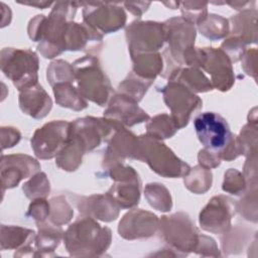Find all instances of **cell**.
I'll use <instances>...</instances> for the list:
<instances>
[{
    "label": "cell",
    "instance_id": "cell-1",
    "mask_svg": "<svg viewBox=\"0 0 258 258\" xmlns=\"http://www.w3.org/2000/svg\"><path fill=\"white\" fill-rule=\"evenodd\" d=\"M84 2L57 1L53 4L46 17L38 14L28 22L27 33L34 42H39L37 50L44 58H53L63 51L64 35L70 21H74L75 14Z\"/></svg>",
    "mask_w": 258,
    "mask_h": 258
},
{
    "label": "cell",
    "instance_id": "cell-2",
    "mask_svg": "<svg viewBox=\"0 0 258 258\" xmlns=\"http://www.w3.org/2000/svg\"><path fill=\"white\" fill-rule=\"evenodd\" d=\"M64 247L73 257L102 256L112 242V231L94 218L79 217L63 232Z\"/></svg>",
    "mask_w": 258,
    "mask_h": 258
},
{
    "label": "cell",
    "instance_id": "cell-3",
    "mask_svg": "<svg viewBox=\"0 0 258 258\" xmlns=\"http://www.w3.org/2000/svg\"><path fill=\"white\" fill-rule=\"evenodd\" d=\"M133 159L147 163L152 171L166 178L183 177L190 169V166L177 157L162 140L146 133L138 136Z\"/></svg>",
    "mask_w": 258,
    "mask_h": 258
},
{
    "label": "cell",
    "instance_id": "cell-4",
    "mask_svg": "<svg viewBox=\"0 0 258 258\" xmlns=\"http://www.w3.org/2000/svg\"><path fill=\"white\" fill-rule=\"evenodd\" d=\"M72 64L77 89L82 97L101 107L107 105L112 97L113 89L97 54L87 53Z\"/></svg>",
    "mask_w": 258,
    "mask_h": 258
},
{
    "label": "cell",
    "instance_id": "cell-5",
    "mask_svg": "<svg viewBox=\"0 0 258 258\" xmlns=\"http://www.w3.org/2000/svg\"><path fill=\"white\" fill-rule=\"evenodd\" d=\"M0 68L18 91L38 84L39 59L36 52L31 49L2 48Z\"/></svg>",
    "mask_w": 258,
    "mask_h": 258
},
{
    "label": "cell",
    "instance_id": "cell-6",
    "mask_svg": "<svg viewBox=\"0 0 258 258\" xmlns=\"http://www.w3.org/2000/svg\"><path fill=\"white\" fill-rule=\"evenodd\" d=\"M158 232L168 247L187 256L195 252L200 231L190 217L184 212H177L159 219Z\"/></svg>",
    "mask_w": 258,
    "mask_h": 258
},
{
    "label": "cell",
    "instance_id": "cell-7",
    "mask_svg": "<svg viewBox=\"0 0 258 258\" xmlns=\"http://www.w3.org/2000/svg\"><path fill=\"white\" fill-rule=\"evenodd\" d=\"M104 170L114 181L106 194L120 209L135 208L139 204L141 192V180L137 171L124 162Z\"/></svg>",
    "mask_w": 258,
    "mask_h": 258
},
{
    "label": "cell",
    "instance_id": "cell-8",
    "mask_svg": "<svg viewBox=\"0 0 258 258\" xmlns=\"http://www.w3.org/2000/svg\"><path fill=\"white\" fill-rule=\"evenodd\" d=\"M160 92L178 130L185 127L191 115L203 107L202 99L180 83L168 81Z\"/></svg>",
    "mask_w": 258,
    "mask_h": 258
},
{
    "label": "cell",
    "instance_id": "cell-9",
    "mask_svg": "<svg viewBox=\"0 0 258 258\" xmlns=\"http://www.w3.org/2000/svg\"><path fill=\"white\" fill-rule=\"evenodd\" d=\"M195 131L200 142L211 151L220 154L234 138L227 120L215 112H204L194 120Z\"/></svg>",
    "mask_w": 258,
    "mask_h": 258
},
{
    "label": "cell",
    "instance_id": "cell-10",
    "mask_svg": "<svg viewBox=\"0 0 258 258\" xmlns=\"http://www.w3.org/2000/svg\"><path fill=\"white\" fill-rule=\"evenodd\" d=\"M130 56L139 53L156 52L165 42L163 22L135 20L125 28Z\"/></svg>",
    "mask_w": 258,
    "mask_h": 258
},
{
    "label": "cell",
    "instance_id": "cell-11",
    "mask_svg": "<svg viewBox=\"0 0 258 258\" xmlns=\"http://www.w3.org/2000/svg\"><path fill=\"white\" fill-rule=\"evenodd\" d=\"M72 122L52 120L37 128L30 140L31 148L39 159H51L59 153L69 140Z\"/></svg>",
    "mask_w": 258,
    "mask_h": 258
},
{
    "label": "cell",
    "instance_id": "cell-12",
    "mask_svg": "<svg viewBox=\"0 0 258 258\" xmlns=\"http://www.w3.org/2000/svg\"><path fill=\"white\" fill-rule=\"evenodd\" d=\"M83 21L101 34H108L123 28L127 16L124 9L117 3L84 2Z\"/></svg>",
    "mask_w": 258,
    "mask_h": 258
},
{
    "label": "cell",
    "instance_id": "cell-13",
    "mask_svg": "<svg viewBox=\"0 0 258 258\" xmlns=\"http://www.w3.org/2000/svg\"><path fill=\"white\" fill-rule=\"evenodd\" d=\"M120 126L122 124L114 119L86 116L72 122L71 132L82 140L88 152L98 148L104 142L108 143Z\"/></svg>",
    "mask_w": 258,
    "mask_h": 258
},
{
    "label": "cell",
    "instance_id": "cell-14",
    "mask_svg": "<svg viewBox=\"0 0 258 258\" xmlns=\"http://www.w3.org/2000/svg\"><path fill=\"white\" fill-rule=\"evenodd\" d=\"M236 213V201L223 195L215 196L201 211L199 223L204 231L224 234L231 228V222Z\"/></svg>",
    "mask_w": 258,
    "mask_h": 258
},
{
    "label": "cell",
    "instance_id": "cell-15",
    "mask_svg": "<svg viewBox=\"0 0 258 258\" xmlns=\"http://www.w3.org/2000/svg\"><path fill=\"white\" fill-rule=\"evenodd\" d=\"M163 25L165 42L168 44L166 51L178 66L182 67L183 52L195 46L197 28L181 16L169 18L163 22Z\"/></svg>",
    "mask_w": 258,
    "mask_h": 258
},
{
    "label": "cell",
    "instance_id": "cell-16",
    "mask_svg": "<svg viewBox=\"0 0 258 258\" xmlns=\"http://www.w3.org/2000/svg\"><path fill=\"white\" fill-rule=\"evenodd\" d=\"M204 56L201 70H204L211 77L214 89L221 92H228L235 84V75L232 61L221 49L215 47H202Z\"/></svg>",
    "mask_w": 258,
    "mask_h": 258
},
{
    "label": "cell",
    "instance_id": "cell-17",
    "mask_svg": "<svg viewBox=\"0 0 258 258\" xmlns=\"http://www.w3.org/2000/svg\"><path fill=\"white\" fill-rule=\"evenodd\" d=\"M40 167L37 159L30 155L23 153L3 154L0 164L2 192L17 186L21 180L31 177L40 170Z\"/></svg>",
    "mask_w": 258,
    "mask_h": 258
},
{
    "label": "cell",
    "instance_id": "cell-18",
    "mask_svg": "<svg viewBox=\"0 0 258 258\" xmlns=\"http://www.w3.org/2000/svg\"><path fill=\"white\" fill-rule=\"evenodd\" d=\"M158 217L142 209H132L126 213L118 225L119 236L125 240L147 239L158 231Z\"/></svg>",
    "mask_w": 258,
    "mask_h": 258
},
{
    "label": "cell",
    "instance_id": "cell-19",
    "mask_svg": "<svg viewBox=\"0 0 258 258\" xmlns=\"http://www.w3.org/2000/svg\"><path fill=\"white\" fill-rule=\"evenodd\" d=\"M104 117L114 119L125 127L147 122L150 116L138 106V102L120 93L112 95L104 111Z\"/></svg>",
    "mask_w": 258,
    "mask_h": 258
},
{
    "label": "cell",
    "instance_id": "cell-20",
    "mask_svg": "<svg viewBox=\"0 0 258 258\" xmlns=\"http://www.w3.org/2000/svg\"><path fill=\"white\" fill-rule=\"evenodd\" d=\"M74 199L82 216H88L106 223L113 222L119 217L121 209L107 194L74 196Z\"/></svg>",
    "mask_w": 258,
    "mask_h": 258
},
{
    "label": "cell",
    "instance_id": "cell-21",
    "mask_svg": "<svg viewBox=\"0 0 258 258\" xmlns=\"http://www.w3.org/2000/svg\"><path fill=\"white\" fill-rule=\"evenodd\" d=\"M137 142L138 136L124 125L120 126L107 143L102 162L103 168L106 169L114 164L123 163L127 158L133 159Z\"/></svg>",
    "mask_w": 258,
    "mask_h": 258
},
{
    "label": "cell",
    "instance_id": "cell-22",
    "mask_svg": "<svg viewBox=\"0 0 258 258\" xmlns=\"http://www.w3.org/2000/svg\"><path fill=\"white\" fill-rule=\"evenodd\" d=\"M103 42V34L94 30L86 23L70 21L64 35V47L69 51L87 50L96 54L100 51Z\"/></svg>",
    "mask_w": 258,
    "mask_h": 258
},
{
    "label": "cell",
    "instance_id": "cell-23",
    "mask_svg": "<svg viewBox=\"0 0 258 258\" xmlns=\"http://www.w3.org/2000/svg\"><path fill=\"white\" fill-rule=\"evenodd\" d=\"M18 104L20 110L33 119L46 117L52 108L51 98L39 84L19 91Z\"/></svg>",
    "mask_w": 258,
    "mask_h": 258
},
{
    "label": "cell",
    "instance_id": "cell-24",
    "mask_svg": "<svg viewBox=\"0 0 258 258\" xmlns=\"http://www.w3.org/2000/svg\"><path fill=\"white\" fill-rule=\"evenodd\" d=\"M38 232L35 236V257H53L54 250L58 247L63 239V231L61 227L52 223L43 222L36 223Z\"/></svg>",
    "mask_w": 258,
    "mask_h": 258
},
{
    "label": "cell",
    "instance_id": "cell-25",
    "mask_svg": "<svg viewBox=\"0 0 258 258\" xmlns=\"http://www.w3.org/2000/svg\"><path fill=\"white\" fill-rule=\"evenodd\" d=\"M257 15L255 8L240 11L229 19L232 36L239 37L246 45L257 42Z\"/></svg>",
    "mask_w": 258,
    "mask_h": 258
},
{
    "label": "cell",
    "instance_id": "cell-26",
    "mask_svg": "<svg viewBox=\"0 0 258 258\" xmlns=\"http://www.w3.org/2000/svg\"><path fill=\"white\" fill-rule=\"evenodd\" d=\"M168 81H173L184 85L194 93H206L213 91L214 88L210 79L203 73L202 70L191 67H178L174 69L169 77Z\"/></svg>",
    "mask_w": 258,
    "mask_h": 258
},
{
    "label": "cell",
    "instance_id": "cell-27",
    "mask_svg": "<svg viewBox=\"0 0 258 258\" xmlns=\"http://www.w3.org/2000/svg\"><path fill=\"white\" fill-rule=\"evenodd\" d=\"M86 152L87 150L82 140L71 132L66 145L55 156V164L64 171H76L82 164L83 156Z\"/></svg>",
    "mask_w": 258,
    "mask_h": 258
},
{
    "label": "cell",
    "instance_id": "cell-28",
    "mask_svg": "<svg viewBox=\"0 0 258 258\" xmlns=\"http://www.w3.org/2000/svg\"><path fill=\"white\" fill-rule=\"evenodd\" d=\"M130 57L133 63L132 72L138 77L154 82L157 76H161L164 69V61L162 54L158 51L139 53Z\"/></svg>",
    "mask_w": 258,
    "mask_h": 258
},
{
    "label": "cell",
    "instance_id": "cell-29",
    "mask_svg": "<svg viewBox=\"0 0 258 258\" xmlns=\"http://www.w3.org/2000/svg\"><path fill=\"white\" fill-rule=\"evenodd\" d=\"M35 232L20 226L1 225L0 247L1 250L20 249L24 246L31 245L35 240Z\"/></svg>",
    "mask_w": 258,
    "mask_h": 258
},
{
    "label": "cell",
    "instance_id": "cell-30",
    "mask_svg": "<svg viewBox=\"0 0 258 258\" xmlns=\"http://www.w3.org/2000/svg\"><path fill=\"white\" fill-rule=\"evenodd\" d=\"M55 102L58 106L74 111H82L88 108V102L82 97L72 83H60L52 87Z\"/></svg>",
    "mask_w": 258,
    "mask_h": 258
},
{
    "label": "cell",
    "instance_id": "cell-31",
    "mask_svg": "<svg viewBox=\"0 0 258 258\" xmlns=\"http://www.w3.org/2000/svg\"><path fill=\"white\" fill-rule=\"evenodd\" d=\"M251 230L245 227L236 226L230 228L227 232L222 234L221 245L225 255H233L241 253L249 240H251Z\"/></svg>",
    "mask_w": 258,
    "mask_h": 258
},
{
    "label": "cell",
    "instance_id": "cell-32",
    "mask_svg": "<svg viewBox=\"0 0 258 258\" xmlns=\"http://www.w3.org/2000/svg\"><path fill=\"white\" fill-rule=\"evenodd\" d=\"M257 114H253V118L248 116V123L241 129L240 134L236 136L237 146L240 155L249 156L257 153Z\"/></svg>",
    "mask_w": 258,
    "mask_h": 258
},
{
    "label": "cell",
    "instance_id": "cell-33",
    "mask_svg": "<svg viewBox=\"0 0 258 258\" xmlns=\"http://www.w3.org/2000/svg\"><path fill=\"white\" fill-rule=\"evenodd\" d=\"M183 183L189 191L196 195H204L212 187V171L200 164L190 167L188 173L183 176Z\"/></svg>",
    "mask_w": 258,
    "mask_h": 258
},
{
    "label": "cell",
    "instance_id": "cell-34",
    "mask_svg": "<svg viewBox=\"0 0 258 258\" xmlns=\"http://www.w3.org/2000/svg\"><path fill=\"white\" fill-rule=\"evenodd\" d=\"M145 127L147 135L159 140L171 138L178 130L172 117L165 113L149 118Z\"/></svg>",
    "mask_w": 258,
    "mask_h": 258
},
{
    "label": "cell",
    "instance_id": "cell-35",
    "mask_svg": "<svg viewBox=\"0 0 258 258\" xmlns=\"http://www.w3.org/2000/svg\"><path fill=\"white\" fill-rule=\"evenodd\" d=\"M202 35L210 40L225 38L230 33L229 19L215 13H210L204 21L198 25Z\"/></svg>",
    "mask_w": 258,
    "mask_h": 258
},
{
    "label": "cell",
    "instance_id": "cell-36",
    "mask_svg": "<svg viewBox=\"0 0 258 258\" xmlns=\"http://www.w3.org/2000/svg\"><path fill=\"white\" fill-rule=\"evenodd\" d=\"M144 197L154 210L169 212L172 209V198L167 187L160 182H150L145 185Z\"/></svg>",
    "mask_w": 258,
    "mask_h": 258
},
{
    "label": "cell",
    "instance_id": "cell-37",
    "mask_svg": "<svg viewBox=\"0 0 258 258\" xmlns=\"http://www.w3.org/2000/svg\"><path fill=\"white\" fill-rule=\"evenodd\" d=\"M153 84L152 81L142 79L131 72L118 86L117 93L123 94L130 97L136 102H140L150 86Z\"/></svg>",
    "mask_w": 258,
    "mask_h": 258
},
{
    "label": "cell",
    "instance_id": "cell-38",
    "mask_svg": "<svg viewBox=\"0 0 258 258\" xmlns=\"http://www.w3.org/2000/svg\"><path fill=\"white\" fill-rule=\"evenodd\" d=\"M46 80L51 87L60 83H73L75 81L73 64L63 59L51 61L46 70Z\"/></svg>",
    "mask_w": 258,
    "mask_h": 258
},
{
    "label": "cell",
    "instance_id": "cell-39",
    "mask_svg": "<svg viewBox=\"0 0 258 258\" xmlns=\"http://www.w3.org/2000/svg\"><path fill=\"white\" fill-rule=\"evenodd\" d=\"M22 190L25 197L31 201L39 198L46 199L50 192V182L47 175L42 171L36 172L23 183Z\"/></svg>",
    "mask_w": 258,
    "mask_h": 258
},
{
    "label": "cell",
    "instance_id": "cell-40",
    "mask_svg": "<svg viewBox=\"0 0 258 258\" xmlns=\"http://www.w3.org/2000/svg\"><path fill=\"white\" fill-rule=\"evenodd\" d=\"M50 214L49 222L56 226H63L70 223L74 217V210L63 196L53 197L49 201Z\"/></svg>",
    "mask_w": 258,
    "mask_h": 258
},
{
    "label": "cell",
    "instance_id": "cell-41",
    "mask_svg": "<svg viewBox=\"0 0 258 258\" xmlns=\"http://www.w3.org/2000/svg\"><path fill=\"white\" fill-rule=\"evenodd\" d=\"M236 208L245 220L257 223V185L247 186L241 200L236 202Z\"/></svg>",
    "mask_w": 258,
    "mask_h": 258
},
{
    "label": "cell",
    "instance_id": "cell-42",
    "mask_svg": "<svg viewBox=\"0 0 258 258\" xmlns=\"http://www.w3.org/2000/svg\"><path fill=\"white\" fill-rule=\"evenodd\" d=\"M181 17L194 25H199L208 16V2L183 1L180 2Z\"/></svg>",
    "mask_w": 258,
    "mask_h": 258
},
{
    "label": "cell",
    "instance_id": "cell-43",
    "mask_svg": "<svg viewBox=\"0 0 258 258\" xmlns=\"http://www.w3.org/2000/svg\"><path fill=\"white\" fill-rule=\"evenodd\" d=\"M247 188L246 179L241 171L236 168L228 169L224 174L222 189L234 196L242 195Z\"/></svg>",
    "mask_w": 258,
    "mask_h": 258
},
{
    "label": "cell",
    "instance_id": "cell-44",
    "mask_svg": "<svg viewBox=\"0 0 258 258\" xmlns=\"http://www.w3.org/2000/svg\"><path fill=\"white\" fill-rule=\"evenodd\" d=\"M50 205L46 199L39 198L32 200L28 210L26 212V217L31 218L35 223H43L49 218Z\"/></svg>",
    "mask_w": 258,
    "mask_h": 258
},
{
    "label": "cell",
    "instance_id": "cell-45",
    "mask_svg": "<svg viewBox=\"0 0 258 258\" xmlns=\"http://www.w3.org/2000/svg\"><path fill=\"white\" fill-rule=\"evenodd\" d=\"M220 48L228 55L233 63L241 60L246 50V44L239 37L231 35L222 42Z\"/></svg>",
    "mask_w": 258,
    "mask_h": 258
},
{
    "label": "cell",
    "instance_id": "cell-46",
    "mask_svg": "<svg viewBox=\"0 0 258 258\" xmlns=\"http://www.w3.org/2000/svg\"><path fill=\"white\" fill-rule=\"evenodd\" d=\"M195 253L204 257H220L221 253L218 249L216 241L204 234H200L198 245L195 249Z\"/></svg>",
    "mask_w": 258,
    "mask_h": 258
},
{
    "label": "cell",
    "instance_id": "cell-47",
    "mask_svg": "<svg viewBox=\"0 0 258 258\" xmlns=\"http://www.w3.org/2000/svg\"><path fill=\"white\" fill-rule=\"evenodd\" d=\"M2 150L15 146L21 139L20 131L12 126H2L0 129Z\"/></svg>",
    "mask_w": 258,
    "mask_h": 258
},
{
    "label": "cell",
    "instance_id": "cell-48",
    "mask_svg": "<svg viewBox=\"0 0 258 258\" xmlns=\"http://www.w3.org/2000/svg\"><path fill=\"white\" fill-rule=\"evenodd\" d=\"M198 161L201 166L208 169H212L218 167L221 164L222 158L219 153L211 151L207 148H203L199 151Z\"/></svg>",
    "mask_w": 258,
    "mask_h": 258
},
{
    "label": "cell",
    "instance_id": "cell-49",
    "mask_svg": "<svg viewBox=\"0 0 258 258\" xmlns=\"http://www.w3.org/2000/svg\"><path fill=\"white\" fill-rule=\"evenodd\" d=\"M243 175L247 186L257 185V153L247 156L243 168Z\"/></svg>",
    "mask_w": 258,
    "mask_h": 258
},
{
    "label": "cell",
    "instance_id": "cell-50",
    "mask_svg": "<svg viewBox=\"0 0 258 258\" xmlns=\"http://www.w3.org/2000/svg\"><path fill=\"white\" fill-rule=\"evenodd\" d=\"M257 49L256 48H250L246 49L241 60H242V69L243 71L250 77L254 78V80L257 79V68H256V62H257Z\"/></svg>",
    "mask_w": 258,
    "mask_h": 258
},
{
    "label": "cell",
    "instance_id": "cell-51",
    "mask_svg": "<svg viewBox=\"0 0 258 258\" xmlns=\"http://www.w3.org/2000/svg\"><path fill=\"white\" fill-rule=\"evenodd\" d=\"M125 8L132 13L133 15L137 17H141L148 9V7L151 5L150 2L145 1H137V2H124L123 3Z\"/></svg>",
    "mask_w": 258,
    "mask_h": 258
},
{
    "label": "cell",
    "instance_id": "cell-52",
    "mask_svg": "<svg viewBox=\"0 0 258 258\" xmlns=\"http://www.w3.org/2000/svg\"><path fill=\"white\" fill-rule=\"evenodd\" d=\"M19 4L22 5H28V6H32V7H36L39 9H45L51 5H53V2L50 1H24V2H17Z\"/></svg>",
    "mask_w": 258,
    "mask_h": 258
},
{
    "label": "cell",
    "instance_id": "cell-53",
    "mask_svg": "<svg viewBox=\"0 0 258 258\" xmlns=\"http://www.w3.org/2000/svg\"><path fill=\"white\" fill-rule=\"evenodd\" d=\"M228 5H230L233 9L236 10H245V9H249V7H247L248 5H253L255 4V1H234V2H227Z\"/></svg>",
    "mask_w": 258,
    "mask_h": 258
},
{
    "label": "cell",
    "instance_id": "cell-54",
    "mask_svg": "<svg viewBox=\"0 0 258 258\" xmlns=\"http://www.w3.org/2000/svg\"><path fill=\"white\" fill-rule=\"evenodd\" d=\"M165 6H168V7H170L171 9H177V7L179 6V4H180V2H164L163 3Z\"/></svg>",
    "mask_w": 258,
    "mask_h": 258
}]
</instances>
